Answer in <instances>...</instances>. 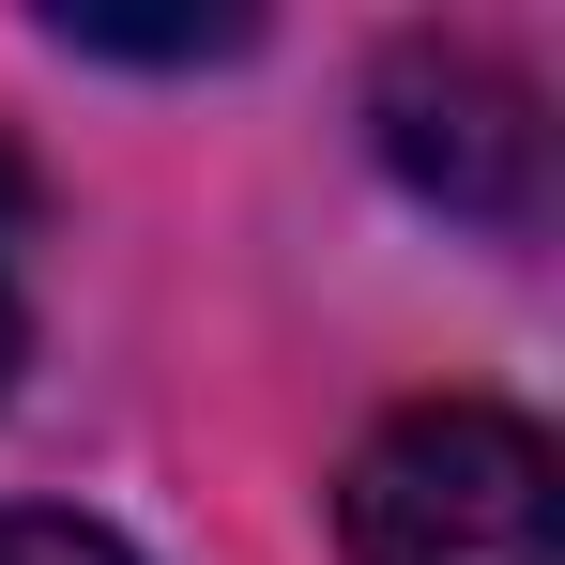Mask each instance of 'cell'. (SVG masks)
I'll return each instance as SVG.
<instances>
[{
	"mask_svg": "<svg viewBox=\"0 0 565 565\" xmlns=\"http://www.w3.org/2000/svg\"><path fill=\"white\" fill-rule=\"evenodd\" d=\"M337 535H352V565H565L551 444L489 397H413L352 444Z\"/></svg>",
	"mask_w": 565,
	"mask_h": 565,
	"instance_id": "1",
	"label": "cell"
},
{
	"mask_svg": "<svg viewBox=\"0 0 565 565\" xmlns=\"http://www.w3.org/2000/svg\"><path fill=\"white\" fill-rule=\"evenodd\" d=\"M382 153L473 230H535V93L489 77L473 46H397L382 62Z\"/></svg>",
	"mask_w": 565,
	"mask_h": 565,
	"instance_id": "2",
	"label": "cell"
},
{
	"mask_svg": "<svg viewBox=\"0 0 565 565\" xmlns=\"http://www.w3.org/2000/svg\"><path fill=\"white\" fill-rule=\"evenodd\" d=\"M46 31L62 46H107V62H230L245 46V15H122V0H62Z\"/></svg>",
	"mask_w": 565,
	"mask_h": 565,
	"instance_id": "3",
	"label": "cell"
},
{
	"mask_svg": "<svg viewBox=\"0 0 565 565\" xmlns=\"http://www.w3.org/2000/svg\"><path fill=\"white\" fill-rule=\"evenodd\" d=\"M0 565H138L107 520H62V504H0Z\"/></svg>",
	"mask_w": 565,
	"mask_h": 565,
	"instance_id": "4",
	"label": "cell"
},
{
	"mask_svg": "<svg viewBox=\"0 0 565 565\" xmlns=\"http://www.w3.org/2000/svg\"><path fill=\"white\" fill-rule=\"evenodd\" d=\"M15 352H31V169L0 153V382H15Z\"/></svg>",
	"mask_w": 565,
	"mask_h": 565,
	"instance_id": "5",
	"label": "cell"
}]
</instances>
